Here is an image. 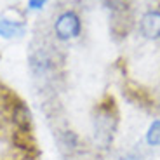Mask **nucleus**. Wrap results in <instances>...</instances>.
Wrapping results in <instances>:
<instances>
[{
    "label": "nucleus",
    "instance_id": "obj_9",
    "mask_svg": "<svg viewBox=\"0 0 160 160\" xmlns=\"http://www.w3.org/2000/svg\"><path fill=\"white\" fill-rule=\"evenodd\" d=\"M118 160H143V157H141V153L129 152V153H125V155H122Z\"/></svg>",
    "mask_w": 160,
    "mask_h": 160
},
{
    "label": "nucleus",
    "instance_id": "obj_7",
    "mask_svg": "<svg viewBox=\"0 0 160 160\" xmlns=\"http://www.w3.org/2000/svg\"><path fill=\"white\" fill-rule=\"evenodd\" d=\"M49 0H26V9L32 12H38L47 5Z\"/></svg>",
    "mask_w": 160,
    "mask_h": 160
},
{
    "label": "nucleus",
    "instance_id": "obj_1",
    "mask_svg": "<svg viewBox=\"0 0 160 160\" xmlns=\"http://www.w3.org/2000/svg\"><path fill=\"white\" fill-rule=\"evenodd\" d=\"M117 125H118V115H117L113 101L98 104L92 115V139H94L96 148L106 150L112 146Z\"/></svg>",
    "mask_w": 160,
    "mask_h": 160
},
{
    "label": "nucleus",
    "instance_id": "obj_5",
    "mask_svg": "<svg viewBox=\"0 0 160 160\" xmlns=\"http://www.w3.org/2000/svg\"><path fill=\"white\" fill-rule=\"evenodd\" d=\"M26 35L24 21L12 19L7 16H0V38L4 40H19Z\"/></svg>",
    "mask_w": 160,
    "mask_h": 160
},
{
    "label": "nucleus",
    "instance_id": "obj_8",
    "mask_svg": "<svg viewBox=\"0 0 160 160\" xmlns=\"http://www.w3.org/2000/svg\"><path fill=\"white\" fill-rule=\"evenodd\" d=\"M104 4L108 5L110 9H113V11H124L125 7H127V0H103Z\"/></svg>",
    "mask_w": 160,
    "mask_h": 160
},
{
    "label": "nucleus",
    "instance_id": "obj_10",
    "mask_svg": "<svg viewBox=\"0 0 160 160\" xmlns=\"http://www.w3.org/2000/svg\"><path fill=\"white\" fill-rule=\"evenodd\" d=\"M158 110H160V99H158Z\"/></svg>",
    "mask_w": 160,
    "mask_h": 160
},
{
    "label": "nucleus",
    "instance_id": "obj_4",
    "mask_svg": "<svg viewBox=\"0 0 160 160\" xmlns=\"http://www.w3.org/2000/svg\"><path fill=\"white\" fill-rule=\"evenodd\" d=\"M139 33L146 40H160V11L150 9L139 19Z\"/></svg>",
    "mask_w": 160,
    "mask_h": 160
},
{
    "label": "nucleus",
    "instance_id": "obj_6",
    "mask_svg": "<svg viewBox=\"0 0 160 160\" xmlns=\"http://www.w3.org/2000/svg\"><path fill=\"white\" fill-rule=\"evenodd\" d=\"M144 141L148 146L157 148L160 146V118H155L152 124L148 125L146 132H144Z\"/></svg>",
    "mask_w": 160,
    "mask_h": 160
},
{
    "label": "nucleus",
    "instance_id": "obj_3",
    "mask_svg": "<svg viewBox=\"0 0 160 160\" xmlns=\"http://www.w3.org/2000/svg\"><path fill=\"white\" fill-rule=\"evenodd\" d=\"M54 138H56L58 148L64 157H73L82 150V139L72 129H59Z\"/></svg>",
    "mask_w": 160,
    "mask_h": 160
},
{
    "label": "nucleus",
    "instance_id": "obj_2",
    "mask_svg": "<svg viewBox=\"0 0 160 160\" xmlns=\"http://www.w3.org/2000/svg\"><path fill=\"white\" fill-rule=\"evenodd\" d=\"M82 18L75 9H64L52 21V38L58 42H72L82 35Z\"/></svg>",
    "mask_w": 160,
    "mask_h": 160
}]
</instances>
